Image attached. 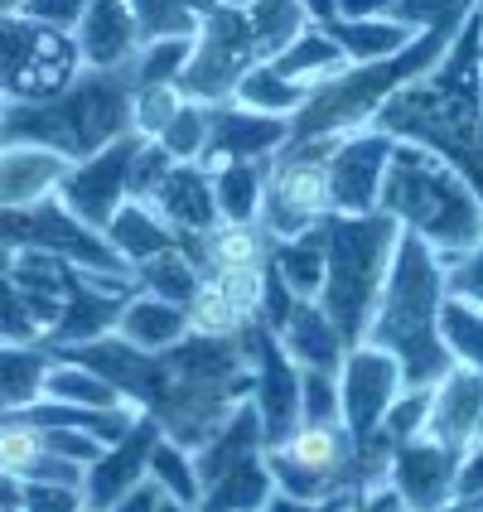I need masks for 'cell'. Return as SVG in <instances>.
Masks as SVG:
<instances>
[{"instance_id": "30", "label": "cell", "mask_w": 483, "mask_h": 512, "mask_svg": "<svg viewBox=\"0 0 483 512\" xmlns=\"http://www.w3.org/2000/svg\"><path fill=\"white\" fill-rule=\"evenodd\" d=\"M276 68H281L290 83H300V87H324L329 78H339L343 68H348V58L339 54V44L324 34L319 25H310V29H300L290 44H285L281 54L271 58Z\"/></svg>"}, {"instance_id": "46", "label": "cell", "mask_w": 483, "mask_h": 512, "mask_svg": "<svg viewBox=\"0 0 483 512\" xmlns=\"http://www.w3.org/2000/svg\"><path fill=\"white\" fill-rule=\"evenodd\" d=\"M479 0H397L392 20H401L406 29H430L440 25L445 15H469Z\"/></svg>"}, {"instance_id": "48", "label": "cell", "mask_w": 483, "mask_h": 512, "mask_svg": "<svg viewBox=\"0 0 483 512\" xmlns=\"http://www.w3.org/2000/svg\"><path fill=\"white\" fill-rule=\"evenodd\" d=\"M87 5H92V0H15V10H25V15L44 20V25H58V29L78 25Z\"/></svg>"}, {"instance_id": "4", "label": "cell", "mask_w": 483, "mask_h": 512, "mask_svg": "<svg viewBox=\"0 0 483 512\" xmlns=\"http://www.w3.org/2000/svg\"><path fill=\"white\" fill-rule=\"evenodd\" d=\"M377 208L392 213L401 232L421 237L440 256V266H455L459 256H469L483 242V199L450 160H440L426 145L397 141L382 174Z\"/></svg>"}, {"instance_id": "45", "label": "cell", "mask_w": 483, "mask_h": 512, "mask_svg": "<svg viewBox=\"0 0 483 512\" xmlns=\"http://www.w3.org/2000/svg\"><path fill=\"white\" fill-rule=\"evenodd\" d=\"M83 484H44L25 479L20 484V512H83Z\"/></svg>"}, {"instance_id": "21", "label": "cell", "mask_w": 483, "mask_h": 512, "mask_svg": "<svg viewBox=\"0 0 483 512\" xmlns=\"http://www.w3.org/2000/svg\"><path fill=\"white\" fill-rule=\"evenodd\" d=\"M141 203H150L179 237H203V232H213L223 223L218 199H213V174L203 170L199 160H174L170 174Z\"/></svg>"}, {"instance_id": "32", "label": "cell", "mask_w": 483, "mask_h": 512, "mask_svg": "<svg viewBox=\"0 0 483 512\" xmlns=\"http://www.w3.org/2000/svg\"><path fill=\"white\" fill-rule=\"evenodd\" d=\"M271 266L281 271V281L300 300H314L319 285H324V237H319V228H305L295 237H276L271 242Z\"/></svg>"}, {"instance_id": "17", "label": "cell", "mask_w": 483, "mask_h": 512, "mask_svg": "<svg viewBox=\"0 0 483 512\" xmlns=\"http://www.w3.org/2000/svg\"><path fill=\"white\" fill-rule=\"evenodd\" d=\"M459 450L430 440V435H411L397 445L392 469H387V488L397 493L401 512H435L455 503V479H459Z\"/></svg>"}, {"instance_id": "15", "label": "cell", "mask_w": 483, "mask_h": 512, "mask_svg": "<svg viewBox=\"0 0 483 512\" xmlns=\"http://www.w3.org/2000/svg\"><path fill=\"white\" fill-rule=\"evenodd\" d=\"M406 392L401 382V368L392 353L372 348V343H353L343 353L339 368V406H343V430L353 440H368L372 430L382 426L387 406Z\"/></svg>"}, {"instance_id": "28", "label": "cell", "mask_w": 483, "mask_h": 512, "mask_svg": "<svg viewBox=\"0 0 483 512\" xmlns=\"http://www.w3.org/2000/svg\"><path fill=\"white\" fill-rule=\"evenodd\" d=\"M319 29L339 44V54L348 63H372V58H387L406 49L411 39H416V29H406L401 20L392 15H377V20H348V15H329V20H319Z\"/></svg>"}, {"instance_id": "37", "label": "cell", "mask_w": 483, "mask_h": 512, "mask_svg": "<svg viewBox=\"0 0 483 512\" xmlns=\"http://www.w3.org/2000/svg\"><path fill=\"white\" fill-rule=\"evenodd\" d=\"M247 20H252L261 58H276L300 29H310V15H305L300 0H252L247 5Z\"/></svg>"}, {"instance_id": "58", "label": "cell", "mask_w": 483, "mask_h": 512, "mask_svg": "<svg viewBox=\"0 0 483 512\" xmlns=\"http://www.w3.org/2000/svg\"><path fill=\"white\" fill-rule=\"evenodd\" d=\"M10 5H15V0H0V10H10Z\"/></svg>"}, {"instance_id": "14", "label": "cell", "mask_w": 483, "mask_h": 512, "mask_svg": "<svg viewBox=\"0 0 483 512\" xmlns=\"http://www.w3.org/2000/svg\"><path fill=\"white\" fill-rule=\"evenodd\" d=\"M141 285L131 276H102V271H83L73 266L68 276V295H63V314L54 319V329L44 334V348H73V343H87V339H102L112 334L126 300L136 295Z\"/></svg>"}, {"instance_id": "38", "label": "cell", "mask_w": 483, "mask_h": 512, "mask_svg": "<svg viewBox=\"0 0 483 512\" xmlns=\"http://www.w3.org/2000/svg\"><path fill=\"white\" fill-rule=\"evenodd\" d=\"M194 54V34H165V39H145L141 54L131 58L136 87H174V78L184 73V63Z\"/></svg>"}, {"instance_id": "24", "label": "cell", "mask_w": 483, "mask_h": 512, "mask_svg": "<svg viewBox=\"0 0 483 512\" xmlns=\"http://www.w3.org/2000/svg\"><path fill=\"white\" fill-rule=\"evenodd\" d=\"M276 339H281V348L300 368H314V372H339L343 353H348V343L334 329V319L319 310V300H295V310L276 329Z\"/></svg>"}, {"instance_id": "12", "label": "cell", "mask_w": 483, "mask_h": 512, "mask_svg": "<svg viewBox=\"0 0 483 512\" xmlns=\"http://www.w3.org/2000/svg\"><path fill=\"white\" fill-rule=\"evenodd\" d=\"M242 339H247V358H252V397L247 401L256 406V421H261L266 450H271L300 430V363L285 353L276 329L261 319L242 329Z\"/></svg>"}, {"instance_id": "55", "label": "cell", "mask_w": 483, "mask_h": 512, "mask_svg": "<svg viewBox=\"0 0 483 512\" xmlns=\"http://www.w3.org/2000/svg\"><path fill=\"white\" fill-rule=\"evenodd\" d=\"M464 508H469V512H483V493H479V498H469Z\"/></svg>"}, {"instance_id": "16", "label": "cell", "mask_w": 483, "mask_h": 512, "mask_svg": "<svg viewBox=\"0 0 483 512\" xmlns=\"http://www.w3.org/2000/svg\"><path fill=\"white\" fill-rule=\"evenodd\" d=\"M392 150L397 141L377 126H358V131L339 136L334 155H329V208L334 213H372Z\"/></svg>"}, {"instance_id": "10", "label": "cell", "mask_w": 483, "mask_h": 512, "mask_svg": "<svg viewBox=\"0 0 483 512\" xmlns=\"http://www.w3.org/2000/svg\"><path fill=\"white\" fill-rule=\"evenodd\" d=\"M0 247L63 256V261H73L83 271H102V276H131V266L112 252V242L97 228H87L58 194L25 203V208H0Z\"/></svg>"}, {"instance_id": "26", "label": "cell", "mask_w": 483, "mask_h": 512, "mask_svg": "<svg viewBox=\"0 0 483 512\" xmlns=\"http://www.w3.org/2000/svg\"><path fill=\"white\" fill-rule=\"evenodd\" d=\"M116 334L126 343H136V348H145V353H160V348H174V343L189 334V310L174 305V300L136 290L126 300L121 319H116Z\"/></svg>"}, {"instance_id": "20", "label": "cell", "mask_w": 483, "mask_h": 512, "mask_svg": "<svg viewBox=\"0 0 483 512\" xmlns=\"http://www.w3.org/2000/svg\"><path fill=\"white\" fill-rule=\"evenodd\" d=\"M421 435L450 445L459 455L483 445V372L455 363L430 387V411H426V430Z\"/></svg>"}, {"instance_id": "3", "label": "cell", "mask_w": 483, "mask_h": 512, "mask_svg": "<svg viewBox=\"0 0 483 512\" xmlns=\"http://www.w3.org/2000/svg\"><path fill=\"white\" fill-rule=\"evenodd\" d=\"M440 300H445V266L421 237L401 232L392 271L377 295L363 343L392 353L406 387H435L455 368V353L440 339Z\"/></svg>"}, {"instance_id": "25", "label": "cell", "mask_w": 483, "mask_h": 512, "mask_svg": "<svg viewBox=\"0 0 483 512\" xmlns=\"http://www.w3.org/2000/svg\"><path fill=\"white\" fill-rule=\"evenodd\" d=\"M102 237L112 242V252L136 271L141 261H150L155 252H170V247H179V232L150 208V203L141 199H126L121 208L112 213V223L102 228Z\"/></svg>"}, {"instance_id": "13", "label": "cell", "mask_w": 483, "mask_h": 512, "mask_svg": "<svg viewBox=\"0 0 483 512\" xmlns=\"http://www.w3.org/2000/svg\"><path fill=\"white\" fill-rule=\"evenodd\" d=\"M141 141H145V136L126 131V136H116L112 145H102L97 155L73 160V165H68V174L58 179V199L68 203V208L83 218L87 228L102 232L107 223H112L116 208L131 199V160H136Z\"/></svg>"}, {"instance_id": "29", "label": "cell", "mask_w": 483, "mask_h": 512, "mask_svg": "<svg viewBox=\"0 0 483 512\" xmlns=\"http://www.w3.org/2000/svg\"><path fill=\"white\" fill-rule=\"evenodd\" d=\"M54 353L44 343H0V416H20L44 397Z\"/></svg>"}, {"instance_id": "44", "label": "cell", "mask_w": 483, "mask_h": 512, "mask_svg": "<svg viewBox=\"0 0 483 512\" xmlns=\"http://www.w3.org/2000/svg\"><path fill=\"white\" fill-rule=\"evenodd\" d=\"M179 87H136V107H131V131L145 136V141H155L165 126H170V116L179 112Z\"/></svg>"}, {"instance_id": "41", "label": "cell", "mask_w": 483, "mask_h": 512, "mask_svg": "<svg viewBox=\"0 0 483 512\" xmlns=\"http://www.w3.org/2000/svg\"><path fill=\"white\" fill-rule=\"evenodd\" d=\"M155 141L165 145L174 160H199L203 145H208V107L184 97V102H179V112L170 116V126H165Z\"/></svg>"}, {"instance_id": "22", "label": "cell", "mask_w": 483, "mask_h": 512, "mask_svg": "<svg viewBox=\"0 0 483 512\" xmlns=\"http://www.w3.org/2000/svg\"><path fill=\"white\" fill-rule=\"evenodd\" d=\"M73 39H78L83 68H126L145 44L131 0H92L83 20L73 25Z\"/></svg>"}, {"instance_id": "50", "label": "cell", "mask_w": 483, "mask_h": 512, "mask_svg": "<svg viewBox=\"0 0 483 512\" xmlns=\"http://www.w3.org/2000/svg\"><path fill=\"white\" fill-rule=\"evenodd\" d=\"M155 503H160V484H155V479H141V484L107 512H155Z\"/></svg>"}, {"instance_id": "39", "label": "cell", "mask_w": 483, "mask_h": 512, "mask_svg": "<svg viewBox=\"0 0 483 512\" xmlns=\"http://www.w3.org/2000/svg\"><path fill=\"white\" fill-rule=\"evenodd\" d=\"M150 479L160 484L165 498H179L184 508H199L203 484H199V469H194V450H184L174 440H160L155 455H150Z\"/></svg>"}, {"instance_id": "11", "label": "cell", "mask_w": 483, "mask_h": 512, "mask_svg": "<svg viewBox=\"0 0 483 512\" xmlns=\"http://www.w3.org/2000/svg\"><path fill=\"white\" fill-rule=\"evenodd\" d=\"M256 63H261V49H256L247 10L218 5V10H203L199 15L194 54L184 63V73L174 78V87H179V97H189V102L218 107V102H232L237 83L247 78V68H256Z\"/></svg>"}, {"instance_id": "57", "label": "cell", "mask_w": 483, "mask_h": 512, "mask_svg": "<svg viewBox=\"0 0 483 512\" xmlns=\"http://www.w3.org/2000/svg\"><path fill=\"white\" fill-rule=\"evenodd\" d=\"M0 121H5V97H0ZM0 145H5V131H0Z\"/></svg>"}, {"instance_id": "6", "label": "cell", "mask_w": 483, "mask_h": 512, "mask_svg": "<svg viewBox=\"0 0 483 512\" xmlns=\"http://www.w3.org/2000/svg\"><path fill=\"white\" fill-rule=\"evenodd\" d=\"M469 15H445L440 25L416 29V39L387 58L372 63H348L339 78H329L324 87H314L305 97V107L290 116V141H310V136H348L358 126H372V116L382 112V102L401 92L406 83H416L421 73H430L440 54L450 49V39L459 34Z\"/></svg>"}, {"instance_id": "36", "label": "cell", "mask_w": 483, "mask_h": 512, "mask_svg": "<svg viewBox=\"0 0 483 512\" xmlns=\"http://www.w3.org/2000/svg\"><path fill=\"white\" fill-rule=\"evenodd\" d=\"M440 339L455 353V363L483 372V305L445 295L440 300Z\"/></svg>"}, {"instance_id": "43", "label": "cell", "mask_w": 483, "mask_h": 512, "mask_svg": "<svg viewBox=\"0 0 483 512\" xmlns=\"http://www.w3.org/2000/svg\"><path fill=\"white\" fill-rule=\"evenodd\" d=\"M0 343H44L39 319H34V310L25 305L20 285L10 281V266H5V276H0Z\"/></svg>"}, {"instance_id": "8", "label": "cell", "mask_w": 483, "mask_h": 512, "mask_svg": "<svg viewBox=\"0 0 483 512\" xmlns=\"http://www.w3.org/2000/svg\"><path fill=\"white\" fill-rule=\"evenodd\" d=\"M83 73V54L73 29L44 25L25 10H0V97L5 102H39L54 97Z\"/></svg>"}, {"instance_id": "33", "label": "cell", "mask_w": 483, "mask_h": 512, "mask_svg": "<svg viewBox=\"0 0 483 512\" xmlns=\"http://www.w3.org/2000/svg\"><path fill=\"white\" fill-rule=\"evenodd\" d=\"M305 97H310V87L290 83L271 58H261L256 68H247V78L232 92V102H242L252 112H271V116H295L305 107Z\"/></svg>"}, {"instance_id": "47", "label": "cell", "mask_w": 483, "mask_h": 512, "mask_svg": "<svg viewBox=\"0 0 483 512\" xmlns=\"http://www.w3.org/2000/svg\"><path fill=\"white\" fill-rule=\"evenodd\" d=\"M445 295L483 305V242L469 256H459L455 266H445Z\"/></svg>"}, {"instance_id": "52", "label": "cell", "mask_w": 483, "mask_h": 512, "mask_svg": "<svg viewBox=\"0 0 483 512\" xmlns=\"http://www.w3.org/2000/svg\"><path fill=\"white\" fill-rule=\"evenodd\" d=\"M348 512H401V503H397L392 488H377V493H368V498H358Z\"/></svg>"}, {"instance_id": "2", "label": "cell", "mask_w": 483, "mask_h": 512, "mask_svg": "<svg viewBox=\"0 0 483 512\" xmlns=\"http://www.w3.org/2000/svg\"><path fill=\"white\" fill-rule=\"evenodd\" d=\"M392 141H411L450 160L483 199V0L469 10L440 63L406 83L372 116Z\"/></svg>"}, {"instance_id": "27", "label": "cell", "mask_w": 483, "mask_h": 512, "mask_svg": "<svg viewBox=\"0 0 483 512\" xmlns=\"http://www.w3.org/2000/svg\"><path fill=\"white\" fill-rule=\"evenodd\" d=\"M271 493H276V479H271V464H266V450H261V455L228 464L218 479H208L199 512H261V503Z\"/></svg>"}, {"instance_id": "53", "label": "cell", "mask_w": 483, "mask_h": 512, "mask_svg": "<svg viewBox=\"0 0 483 512\" xmlns=\"http://www.w3.org/2000/svg\"><path fill=\"white\" fill-rule=\"evenodd\" d=\"M218 5H237V10H247L252 0H189V10H194V15H203V10H218Z\"/></svg>"}, {"instance_id": "42", "label": "cell", "mask_w": 483, "mask_h": 512, "mask_svg": "<svg viewBox=\"0 0 483 512\" xmlns=\"http://www.w3.org/2000/svg\"><path fill=\"white\" fill-rule=\"evenodd\" d=\"M141 39H165V34H194L199 15L189 10V0H131Z\"/></svg>"}, {"instance_id": "7", "label": "cell", "mask_w": 483, "mask_h": 512, "mask_svg": "<svg viewBox=\"0 0 483 512\" xmlns=\"http://www.w3.org/2000/svg\"><path fill=\"white\" fill-rule=\"evenodd\" d=\"M324 237V285H319V310L334 319L343 343H363L368 319L377 310V295L392 271V252L401 242V223L392 213L372 208V213H324L319 223Z\"/></svg>"}, {"instance_id": "5", "label": "cell", "mask_w": 483, "mask_h": 512, "mask_svg": "<svg viewBox=\"0 0 483 512\" xmlns=\"http://www.w3.org/2000/svg\"><path fill=\"white\" fill-rule=\"evenodd\" d=\"M136 107V73L126 68H83L68 87L39 102H5V141H29L58 150L68 165L97 155L102 145L131 131Z\"/></svg>"}, {"instance_id": "40", "label": "cell", "mask_w": 483, "mask_h": 512, "mask_svg": "<svg viewBox=\"0 0 483 512\" xmlns=\"http://www.w3.org/2000/svg\"><path fill=\"white\" fill-rule=\"evenodd\" d=\"M300 426H343L339 372L300 368Z\"/></svg>"}, {"instance_id": "56", "label": "cell", "mask_w": 483, "mask_h": 512, "mask_svg": "<svg viewBox=\"0 0 483 512\" xmlns=\"http://www.w3.org/2000/svg\"><path fill=\"white\" fill-rule=\"evenodd\" d=\"M5 266H10V247H0V276H5Z\"/></svg>"}, {"instance_id": "9", "label": "cell", "mask_w": 483, "mask_h": 512, "mask_svg": "<svg viewBox=\"0 0 483 512\" xmlns=\"http://www.w3.org/2000/svg\"><path fill=\"white\" fill-rule=\"evenodd\" d=\"M334 145H339V136H310V141H285L271 155L266 194H261V213H256V228L271 242L314 228L329 213V155H334Z\"/></svg>"}, {"instance_id": "35", "label": "cell", "mask_w": 483, "mask_h": 512, "mask_svg": "<svg viewBox=\"0 0 483 512\" xmlns=\"http://www.w3.org/2000/svg\"><path fill=\"white\" fill-rule=\"evenodd\" d=\"M44 397L63 401V406H131L107 377H97V372L83 368V363H68V358H54V363H49ZM131 411H136V406H131Z\"/></svg>"}, {"instance_id": "19", "label": "cell", "mask_w": 483, "mask_h": 512, "mask_svg": "<svg viewBox=\"0 0 483 512\" xmlns=\"http://www.w3.org/2000/svg\"><path fill=\"white\" fill-rule=\"evenodd\" d=\"M290 141V116L252 112L242 102H218L208 107V145H203L199 165L218 170L228 160H271Z\"/></svg>"}, {"instance_id": "31", "label": "cell", "mask_w": 483, "mask_h": 512, "mask_svg": "<svg viewBox=\"0 0 483 512\" xmlns=\"http://www.w3.org/2000/svg\"><path fill=\"white\" fill-rule=\"evenodd\" d=\"M266 165L271 160H228L213 174V199L223 223H256L261 213V194H266Z\"/></svg>"}, {"instance_id": "49", "label": "cell", "mask_w": 483, "mask_h": 512, "mask_svg": "<svg viewBox=\"0 0 483 512\" xmlns=\"http://www.w3.org/2000/svg\"><path fill=\"white\" fill-rule=\"evenodd\" d=\"M353 508V498H290V493H271L261 512H348Z\"/></svg>"}, {"instance_id": "18", "label": "cell", "mask_w": 483, "mask_h": 512, "mask_svg": "<svg viewBox=\"0 0 483 512\" xmlns=\"http://www.w3.org/2000/svg\"><path fill=\"white\" fill-rule=\"evenodd\" d=\"M160 440H165L160 421L141 411V416L131 421V430H126L121 440H112V445L83 469V503L87 508L92 512L116 508L141 479H150V455H155Z\"/></svg>"}, {"instance_id": "54", "label": "cell", "mask_w": 483, "mask_h": 512, "mask_svg": "<svg viewBox=\"0 0 483 512\" xmlns=\"http://www.w3.org/2000/svg\"><path fill=\"white\" fill-rule=\"evenodd\" d=\"M155 512H199V508H184L179 498H165V493H160V503H155Z\"/></svg>"}, {"instance_id": "51", "label": "cell", "mask_w": 483, "mask_h": 512, "mask_svg": "<svg viewBox=\"0 0 483 512\" xmlns=\"http://www.w3.org/2000/svg\"><path fill=\"white\" fill-rule=\"evenodd\" d=\"M334 10L348 20H377V15H392L397 0H334Z\"/></svg>"}, {"instance_id": "23", "label": "cell", "mask_w": 483, "mask_h": 512, "mask_svg": "<svg viewBox=\"0 0 483 512\" xmlns=\"http://www.w3.org/2000/svg\"><path fill=\"white\" fill-rule=\"evenodd\" d=\"M68 174V160L49 145L5 141L0 145V208H25L58 194V179Z\"/></svg>"}, {"instance_id": "34", "label": "cell", "mask_w": 483, "mask_h": 512, "mask_svg": "<svg viewBox=\"0 0 483 512\" xmlns=\"http://www.w3.org/2000/svg\"><path fill=\"white\" fill-rule=\"evenodd\" d=\"M131 281L141 285L145 295H160V300H174V305L189 310V300L199 295V285H203V271L179 247H170V252H155L150 261H141L131 271Z\"/></svg>"}, {"instance_id": "59", "label": "cell", "mask_w": 483, "mask_h": 512, "mask_svg": "<svg viewBox=\"0 0 483 512\" xmlns=\"http://www.w3.org/2000/svg\"><path fill=\"white\" fill-rule=\"evenodd\" d=\"M83 512H92V508H83Z\"/></svg>"}, {"instance_id": "1", "label": "cell", "mask_w": 483, "mask_h": 512, "mask_svg": "<svg viewBox=\"0 0 483 512\" xmlns=\"http://www.w3.org/2000/svg\"><path fill=\"white\" fill-rule=\"evenodd\" d=\"M54 358L83 363L107 377L136 411L155 416L165 440L199 450L213 430L228 421L242 401L252 397V358L242 334H199L189 329L174 348L145 353L121 334L54 348Z\"/></svg>"}]
</instances>
